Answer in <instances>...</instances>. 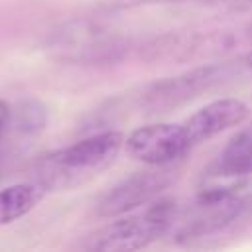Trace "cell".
<instances>
[{
	"instance_id": "obj_5",
	"label": "cell",
	"mask_w": 252,
	"mask_h": 252,
	"mask_svg": "<svg viewBox=\"0 0 252 252\" xmlns=\"http://www.w3.org/2000/svg\"><path fill=\"white\" fill-rule=\"evenodd\" d=\"M175 201L159 199L150 205L144 213L132 215L120 220H114L100 230L93 232L87 240L89 250H106V252H124V250H140L158 238L167 234L171 213Z\"/></svg>"
},
{
	"instance_id": "obj_9",
	"label": "cell",
	"mask_w": 252,
	"mask_h": 252,
	"mask_svg": "<svg viewBox=\"0 0 252 252\" xmlns=\"http://www.w3.org/2000/svg\"><path fill=\"white\" fill-rule=\"evenodd\" d=\"M248 106L238 98H217L197 112H193L185 122L193 144H201L232 126H238L246 120Z\"/></svg>"
},
{
	"instance_id": "obj_3",
	"label": "cell",
	"mask_w": 252,
	"mask_h": 252,
	"mask_svg": "<svg viewBox=\"0 0 252 252\" xmlns=\"http://www.w3.org/2000/svg\"><path fill=\"white\" fill-rule=\"evenodd\" d=\"M118 33L94 18H77L55 28L45 39V51L67 63H104L118 57Z\"/></svg>"
},
{
	"instance_id": "obj_15",
	"label": "cell",
	"mask_w": 252,
	"mask_h": 252,
	"mask_svg": "<svg viewBox=\"0 0 252 252\" xmlns=\"http://www.w3.org/2000/svg\"><path fill=\"white\" fill-rule=\"evenodd\" d=\"M240 59H242V65H244L246 77H248V79H252V49H250V51H246L244 55H240Z\"/></svg>"
},
{
	"instance_id": "obj_10",
	"label": "cell",
	"mask_w": 252,
	"mask_h": 252,
	"mask_svg": "<svg viewBox=\"0 0 252 252\" xmlns=\"http://www.w3.org/2000/svg\"><path fill=\"white\" fill-rule=\"evenodd\" d=\"M45 189L39 183H18L0 189V226L28 215L43 197Z\"/></svg>"
},
{
	"instance_id": "obj_1",
	"label": "cell",
	"mask_w": 252,
	"mask_h": 252,
	"mask_svg": "<svg viewBox=\"0 0 252 252\" xmlns=\"http://www.w3.org/2000/svg\"><path fill=\"white\" fill-rule=\"evenodd\" d=\"M122 144L124 138L120 132L104 130L61 150L49 152L35 163V183L45 191L83 185L116 159Z\"/></svg>"
},
{
	"instance_id": "obj_16",
	"label": "cell",
	"mask_w": 252,
	"mask_h": 252,
	"mask_svg": "<svg viewBox=\"0 0 252 252\" xmlns=\"http://www.w3.org/2000/svg\"><path fill=\"white\" fill-rule=\"evenodd\" d=\"M242 203H244V213H252V193L242 197Z\"/></svg>"
},
{
	"instance_id": "obj_6",
	"label": "cell",
	"mask_w": 252,
	"mask_h": 252,
	"mask_svg": "<svg viewBox=\"0 0 252 252\" xmlns=\"http://www.w3.org/2000/svg\"><path fill=\"white\" fill-rule=\"evenodd\" d=\"M128 152L148 165H169L189 154L195 144L185 122H159L136 128L126 138Z\"/></svg>"
},
{
	"instance_id": "obj_4",
	"label": "cell",
	"mask_w": 252,
	"mask_h": 252,
	"mask_svg": "<svg viewBox=\"0 0 252 252\" xmlns=\"http://www.w3.org/2000/svg\"><path fill=\"white\" fill-rule=\"evenodd\" d=\"M242 213V197L234 191H199L191 203L173 205L167 234L179 242H189L226 228Z\"/></svg>"
},
{
	"instance_id": "obj_11",
	"label": "cell",
	"mask_w": 252,
	"mask_h": 252,
	"mask_svg": "<svg viewBox=\"0 0 252 252\" xmlns=\"http://www.w3.org/2000/svg\"><path fill=\"white\" fill-rule=\"evenodd\" d=\"M47 124V108L37 98H24L10 108V122L20 136H37Z\"/></svg>"
},
{
	"instance_id": "obj_13",
	"label": "cell",
	"mask_w": 252,
	"mask_h": 252,
	"mask_svg": "<svg viewBox=\"0 0 252 252\" xmlns=\"http://www.w3.org/2000/svg\"><path fill=\"white\" fill-rule=\"evenodd\" d=\"M207 4L222 6V8H232V10H242V8L252 6V0H207Z\"/></svg>"
},
{
	"instance_id": "obj_14",
	"label": "cell",
	"mask_w": 252,
	"mask_h": 252,
	"mask_svg": "<svg viewBox=\"0 0 252 252\" xmlns=\"http://www.w3.org/2000/svg\"><path fill=\"white\" fill-rule=\"evenodd\" d=\"M8 122H10V104L6 100H0V136L8 128Z\"/></svg>"
},
{
	"instance_id": "obj_2",
	"label": "cell",
	"mask_w": 252,
	"mask_h": 252,
	"mask_svg": "<svg viewBox=\"0 0 252 252\" xmlns=\"http://www.w3.org/2000/svg\"><path fill=\"white\" fill-rule=\"evenodd\" d=\"M240 79H248L240 57L230 61L201 65L177 77H169L154 83L150 89H146L142 96V104L152 112H161L171 106H179L207 91L236 83Z\"/></svg>"
},
{
	"instance_id": "obj_12",
	"label": "cell",
	"mask_w": 252,
	"mask_h": 252,
	"mask_svg": "<svg viewBox=\"0 0 252 252\" xmlns=\"http://www.w3.org/2000/svg\"><path fill=\"white\" fill-rule=\"evenodd\" d=\"M171 4H207V0H110L112 10H134L146 6H171Z\"/></svg>"
},
{
	"instance_id": "obj_7",
	"label": "cell",
	"mask_w": 252,
	"mask_h": 252,
	"mask_svg": "<svg viewBox=\"0 0 252 252\" xmlns=\"http://www.w3.org/2000/svg\"><path fill=\"white\" fill-rule=\"evenodd\" d=\"M169 183L167 171H138L116 183L96 205L98 217H120L154 201Z\"/></svg>"
},
{
	"instance_id": "obj_8",
	"label": "cell",
	"mask_w": 252,
	"mask_h": 252,
	"mask_svg": "<svg viewBox=\"0 0 252 252\" xmlns=\"http://www.w3.org/2000/svg\"><path fill=\"white\" fill-rule=\"evenodd\" d=\"M246 175H252V130L236 134L226 144L219 159L203 171L199 191H234Z\"/></svg>"
}]
</instances>
